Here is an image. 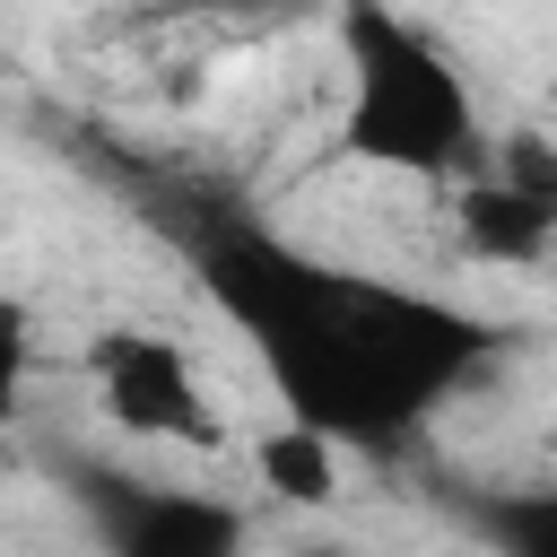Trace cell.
Segmentation results:
<instances>
[{
	"instance_id": "obj_1",
	"label": "cell",
	"mask_w": 557,
	"mask_h": 557,
	"mask_svg": "<svg viewBox=\"0 0 557 557\" xmlns=\"http://www.w3.org/2000/svg\"><path fill=\"white\" fill-rule=\"evenodd\" d=\"M191 270L209 305L252 339L287 418L331 435L339 453H400V435L426 409H444L461 383H479L496 348L479 313L313 261L261 218H200Z\"/></svg>"
},
{
	"instance_id": "obj_2",
	"label": "cell",
	"mask_w": 557,
	"mask_h": 557,
	"mask_svg": "<svg viewBox=\"0 0 557 557\" xmlns=\"http://www.w3.org/2000/svg\"><path fill=\"white\" fill-rule=\"evenodd\" d=\"M339 148L400 183H453L487 157L461 61L392 0H339Z\"/></svg>"
},
{
	"instance_id": "obj_3",
	"label": "cell",
	"mask_w": 557,
	"mask_h": 557,
	"mask_svg": "<svg viewBox=\"0 0 557 557\" xmlns=\"http://www.w3.org/2000/svg\"><path fill=\"white\" fill-rule=\"evenodd\" d=\"M78 374H87L104 426L131 435V444H183V453H218V444H226V418H218V400L200 392L191 348L165 339V331L113 322V331H96V339L78 348Z\"/></svg>"
},
{
	"instance_id": "obj_4",
	"label": "cell",
	"mask_w": 557,
	"mask_h": 557,
	"mask_svg": "<svg viewBox=\"0 0 557 557\" xmlns=\"http://www.w3.org/2000/svg\"><path fill=\"white\" fill-rule=\"evenodd\" d=\"M78 496L96 513V540L122 557H235L244 548V505L174 487V479H139V470H104L78 461Z\"/></svg>"
},
{
	"instance_id": "obj_5",
	"label": "cell",
	"mask_w": 557,
	"mask_h": 557,
	"mask_svg": "<svg viewBox=\"0 0 557 557\" xmlns=\"http://www.w3.org/2000/svg\"><path fill=\"white\" fill-rule=\"evenodd\" d=\"M453 183H461L453 191V226H461L470 261H496V270H540L548 261V235H557V191L548 183H522L496 157H479Z\"/></svg>"
},
{
	"instance_id": "obj_6",
	"label": "cell",
	"mask_w": 557,
	"mask_h": 557,
	"mask_svg": "<svg viewBox=\"0 0 557 557\" xmlns=\"http://www.w3.org/2000/svg\"><path fill=\"white\" fill-rule=\"evenodd\" d=\"M252 470H261V487L287 496V505H331V496H339V444L313 435V426H296V418H278V426L252 444Z\"/></svg>"
},
{
	"instance_id": "obj_7",
	"label": "cell",
	"mask_w": 557,
	"mask_h": 557,
	"mask_svg": "<svg viewBox=\"0 0 557 557\" xmlns=\"http://www.w3.org/2000/svg\"><path fill=\"white\" fill-rule=\"evenodd\" d=\"M26 374H35V322H26V305H9V296H0V418L17 409Z\"/></svg>"
}]
</instances>
